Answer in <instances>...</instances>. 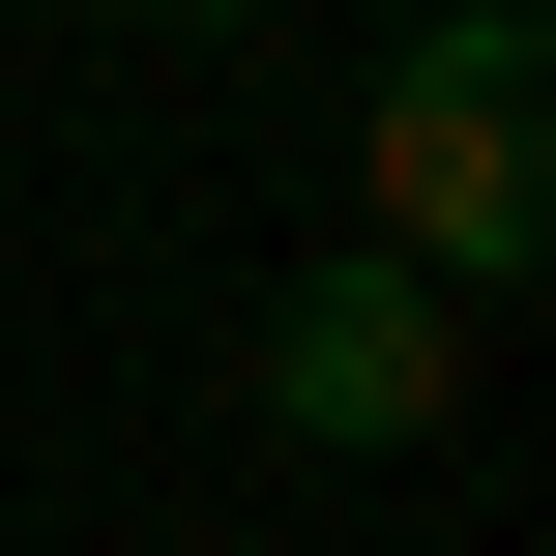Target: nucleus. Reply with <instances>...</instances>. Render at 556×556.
<instances>
[{
    "instance_id": "f257e3e1",
    "label": "nucleus",
    "mask_w": 556,
    "mask_h": 556,
    "mask_svg": "<svg viewBox=\"0 0 556 556\" xmlns=\"http://www.w3.org/2000/svg\"><path fill=\"white\" fill-rule=\"evenodd\" d=\"M528 176H556V29L528 0H440V29L381 59V117H352V235L440 264V293H498V264H528Z\"/></svg>"
},
{
    "instance_id": "f03ea898",
    "label": "nucleus",
    "mask_w": 556,
    "mask_h": 556,
    "mask_svg": "<svg viewBox=\"0 0 556 556\" xmlns=\"http://www.w3.org/2000/svg\"><path fill=\"white\" fill-rule=\"evenodd\" d=\"M440 410H469V293H440V264H381V235H352V264H293V323H264V440L410 469Z\"/></svg>"
},
{
    "instance_id": "7ed1b4c3",
    "label": "nucleus",
    "mask_w": 556,
    "mask_h": 556,
    "mask_svg": "<svg viewBox=\"0 0 556 556\" xmlns=\"http://www.w3.org/2000/svg\"><path fill=\"white\" fill-rule=\"evenodd\" d=\"M147 29H264V0H147Z\"/></svg>"
}]
</instances>
